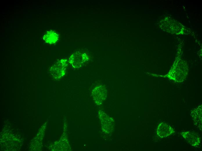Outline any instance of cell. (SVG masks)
Returning a JSON list of instances; mask_svg holds the SVG:
<instances>
[{"instance_id":"5b68a950","label":"cell","mask_w":202,"mask_h":151,"mask_svg":"<svg viewBox=\"0 0 202 151\" xmlns=\"http://www.w3.org/2000/svg\"><path fill=\"white\" fill-rule=\"evenodd\" d=\"M174 132V130L169 125L163 122L158 125L157 130L158 135L161 138L166 137Z\"/></svg>"},{"instance_id":"6da1fadb","label":"cell","mask_w":202,"mask_h":151,"mask_svg":"<svg viewBox=\"0 0 202 151\" xmlns=\"http://www.w3.org/2000/svg\"><path fill=\"white\" fill-rule=\"evenodd\" d=\"M88 58V55L85 53L77 51L71 55L68 62L72 67L78 68L83 65Z\"/></svg>"},{"instance_id":"8992f818","label":"cell","mask_w":202,"mask_h":151,"mask_svg":"<svg viewBox=\"0 0 202 151\" xmlns=\"http://www.w3.org/2000/svg\"><path fill=\"white\" fill-rule=\"evenodd\" d=\"M181 134L187 141L193 146L198 145L200 143V139L199 136L194 133L187 132H183Z\"/></svg>"},{"instance_id":"3957f363","label":"cell","mask_w":202,"mask_h":151,"mask_svg":"<svg viewBox=\"0 0 202 151\" xmlns=\"http://www.w3.org/2000/svg\"><path fill=\"white\" fill-rule=\"evenodd\" d=\"M92 94L95 103L99 105L105 99L107 96V91L105 87L102 85L95 87L93 90Z\"/></svg>"},{"instance_id":"7a4b0ae2","label":"cell","mask_w":202,"mask_h":151,"mask_svg":"<svg viewBox=\"0 0 202 151\" xmlns=\"http://www.w3.org/2000/svg\"><path fill=\"white\" fill-rule=\"evenodd\" d=\"M98 116L101 122L103 132L106 133H109L112 132L114 125L113 119L102 111L99 112Z\"/></svg>"},{"instance_id":"277c9868","label":"cell","mask_w":202,"mask_h":151,"mask_svg":"<svg viewBox=\"0 0 202 151\" xmlns=\"http://www.w3.org/2000/svg\"><path fill=\"white\" fill-rule=\"evenodd\" d=\"M67 61L65 59H62L53 66L50 71L53 76L55 78H60L65 74Z\"/></svg>"},{"instance_id":"52a82bcc","label":"cell","mask_w":202,"mask_h":151,"mask_svg":"<svg viewBox=\"0 0 202 151\" xmlns=\"http://www.w3.org/2000/svg\"><path fill=\"white\" fill-rule=\"evenodd\" d=\"M59 38L58 35L55 32L50 30L47 31L44 35L43 39L46 43L52 44L56 43Z\"/></svg>"},{"instance_id":"ba28073f","label":"cell","mask_w":202,"mask_h":151,"mask_svg":"<svg viewBox=\"0 0 202 151\" xmlns=\"http://www.w3.org/2000/svg\"><path fill=\"white\" fill-rule=\"evenodd\" d=\"M202 109L200 110L196 109L194 111V113H192V116L194 118V121L196 125L200 128L202 127Z\"/></svg>"}]
</instances>
